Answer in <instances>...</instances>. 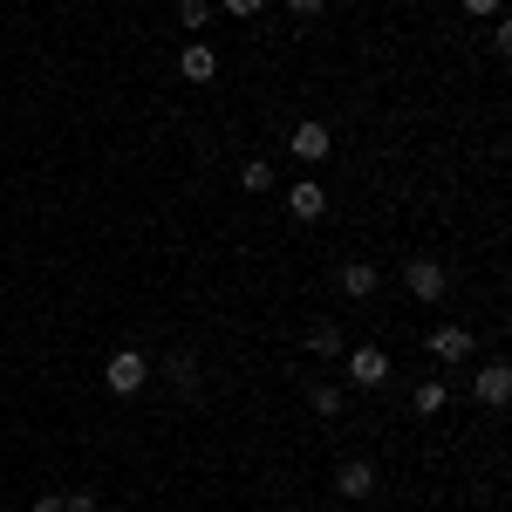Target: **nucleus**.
Here are the masks:
<instances>
[{"label":"nucleus","instance_id":"nucleus-1","mask_svg":"<svg viewBox=\"0 0 512 512\" xmlns=\"http://www.w3.org/2000/svg\"><path fill=\"white\" fill-rule=\"evenodd\" d=\"M144 376H151V362H144L137 349H117V355H110V369H103V383H110L117 396H137V390H144Z\"/></svg>","mask_w":512,"mask_h":512},{"label":"nucleus","instance_id":"nucleus-2","mask_svg":"<svg viewBox=\"0 0 512 512\" xmlns=\"http://www.w3.org/2000/svg\"><path fill=\"white\" fill-rule=\"evenodd\" d=\"M403 287H410L417 301H444V287H451V274H444L437 260H403Z\"/></svg>","mask_w":512,"mask_h":512},{"label":"nucleus","instance_id":"nucleus-3","mask_svg":"<svg viewBox=\"0 0 512 512\" xmlns=\"http://www.w3.org/2000/svg\"><path fill=\"white\" fill-rule=\"evenodd\" d=\"M349 383H362V390L390 383V355L376 349V342H369V349H355V355H349Z\"/></svg>","mask_w":512,"mask_h":512},{"label":"nucleus","instance_id":"nucleus-4","mask_svg":"<svg viewBox=\"0 0 512 512\" xmlns=\"http://www.w3.org/2000/svg\"><path fill=\"white\" fill-rule=\"evenodd\" d=\"M287 151L301 164H321L328 158V123H294V130H287Z\"/></svg>","mask_w":512,"mask_h":512},{"label":"nucleus","instance_id":"nucleus-5","mask_svg":"<svg viewBox=\"0 0 512 512\" xmlns=\"http://www.w3.org/2000/svg\"><path fill=\"white\" fill-rule=\"evenodd\" d=\"M506 396H512V369H506V362H485V369H478V403L499 410Z\"/></svg>","mask_w":512,"mask_h":512},{"label":"nucleus","instance_id":"nucleus-6","mask_svg":"<svg viewBox=\"0 0 512 512\" xmlns=\"http://www.w3.org/2000/svg\"><path fill=\"white\" fill-rule=\"evenodd\" d=\"M178 69H185V82H212V76H219V55H212V41H185Z\"/></svg>","mask_w":512,"mask_h":512},{"label":"nucleus","instance_id":"nucleus-7","mask_svg":"<svg viewBox=\"0 0 512 512\" xmlns=\"http://www.w3.org/2000/svg\"><path fill=\"white\" fill-rule=\"evenodd\" d=\"M287 212H294V219H321V212H328V192H321L315 178H301V185L287 192Z\"/></svg>","mask_w":512,"mask_h":512},{"label":"nucleus","instance_id":"nucleus-8","mask_svg":"<svg viewBox=\"0 0 512 512\" xmlns=\"http://www.w3.org/2000/svg\"><path fill=\"white\" fill-rule=\"evenodd\" d=\"M431 355H437V362H465V355H472V335H465V328H437Z\"/></svg>","mask_w":512,"mask_h":512},{"label":"nucleus","instance_id":"nucleus-9","mask_svg":"<svg viewBox=\"0 0 512 512\" xmlns=\"http://www.w3.org/2000/svg\"><path fill=\"white\" fill-rule=\"evenodd\" d=\"M342 294L369 301V294H376V267H369V260H349V267H342Z\"/></svg>","mask_w":512,"mask_h":512},{"label":"nucleus","instance_id":"nucleus-10","mask_svg":"<svg viewBox=\"0 0 512 512\" xmlns=\"http://www.w3.org/2000/svg\"><path fill=\"white\" fill-rule=\"evenodd\" d=\"M308 355L335 362V355H342V328H335V321H315V328H308Z\"/></svg>","mask_w":512,"mask_h":512},{"label":"nucleus","instance_id":"nucleus-11","mask_svg":"<svg viewBox=\"0 0 512 512\" xmlns=\"http://www.w3.org/2000/svg\"><path fill=\"white\" fill-rule=\"evenodd\" d=\"M335 485H342V499H362V492H369V485H376V472H369V465H362V458H349V465H342V472H335Z\"/></svg>","mask_w":512,"mask_h":512},{"label":"nucleus","instance_id":"nucleus-12","mask_svg":"<svg viewBox=\"0 0 512 512\" xmlns=\"http://www.w3.org/2000/svg\"><path fill=\"white\" fill-rule=\"evenodd\" d=\"M164 376H171V390H178V396L198 390V362H192V355H164Z\"/></svg>","mask_w":512,"mask_h":512},{"label":"nucleus","instance_id":"nucleus-13","mask_svg":"<svg viewBox=\"0 0 512 512\" xmlns=\"http://www.w3.org/2000/svg\"><path fill=\"white\" fill-rule=\"evenodd\" d=\"M239 185H246L253 198L274 192V164H267V158H246V164H239Z\"/></svg>","mask_w":512,"mask_h":512},{"label":"nucleus","instance_id":"nucleus-14","mask_svg":"<svg viewBox=\"0 0 512 512\" xmlns=\"http://www.w3.org/2000/svg\"><path fill=\"white\" fill-rule=\"evenodd\" d=\"M308 403H315L321 417H335V410H342V390H335V383H315V390H308Z\"/></svg>","mask_w":512,"mask_h":512},{"label":"nucleus","instance_id":"nucleus-15","mask_svg":"<svg viewBox=\"0 0 512 512\" xmlns=\"http://www.w3.org/2000/svg\"><path fill=\"white\" fill-rule=\"evenodd\" d=\"M178 21H185V28H205V21H212V0H178Z\"/></svg>","mask_w":512,"mask_h":512},{"label":"nucleus","instance_id":"nucleus-16","mask_svg":"<svg viewBox=\"0 0 512 512\" xmlns=\"http://www.w3.org/2000/svg\"><path fill=\"white\" fill-rule=\"evenodd\" d=\"M417 410L437 417V410H444V383H417Z\"/></svg>","mask_w":512,"mask_h":512},{"label":"nucleus","instance_id":"nucleus-17","mask_svg":"<svg viewBox=\"0 0 512 512\" xmlns=\"http://www.w3.org/2000/svg\"><path fill=\"white\" fill-rule=\"evenodd\" d=\"M219 7H226V14H233V21H253V14H260V7H267V0H219Z\"/></svg>","mask_w":512,"mask_h":512},{"label":"nucleus","instance_id":"nucleus-18","mask_svg":"<svg viewBox=\"0 0 512 512\" xmlns=\"http://www.w3.org/2000/svg\"><path fill=\"white\" fill-rule=\"evenodd\" d=\"M62 512H96V499H89V492H69V499H62Z\"/></svg>","mask_w":512,"mask_h":512},{"label":"nucleus","instance_id":"nucleus-19","mask_svg":"<svg viewBox=\"0 0 512 512\" xmlns=\"http://www.w3.org/2000/svg\"><path fill=\"white\" fill-rule=\"evenodd\" d=\"M287 14H301V21H308V14H321V0H287Z\"/></svg>","mask_w":512,"mask_h":512},{"label":"nucleus","instance_id":"nucleus-20","mask_svg":"<svg viewBox=\"0 0 512 512\" xmlns=\"http://www.w3.org/2000/svg\"><path fill=\"white\" fill-rule=\"evenodd\" d=\"M465 14H499V0H465Z\"/></svg>","mask_w":512,"mask_h":512},{"label":"nucleus","instance_id":"nucleus-21","mask_svg":"<svg viewBox=\"0 0 512 512\" xmlns=\"http://www.w3.org/2000/svg\"><path fill=\"white\" fill-rule=\"evenodd\" d=\"M35 512H62V499H35Z\"/></svg>","mask_w":512,"mask_h":512}]
</instances>
